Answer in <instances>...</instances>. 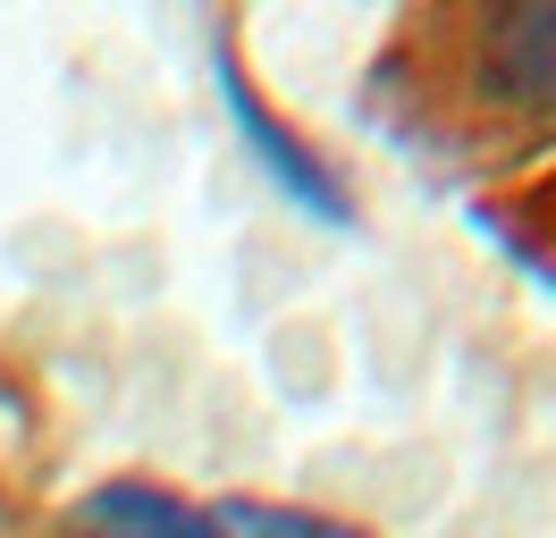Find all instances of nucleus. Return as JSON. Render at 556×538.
Instances as JSON below:
<instances>
[{"label":"nucleus","instance_id":"obj_1","mask_svg":"<svg viewBox=\"0 0 556 538\" xmlns=\"http://www.w3.org/2000/svg\"><path fill=\"white\" fill-rule=\"evenodd\" d=\"M211 76H219V101H228V118H237L244 152H253V161H262V177L287 194V210H313L320 228H346V219H354L346 177L320 161V152H313L295 127H287V118H270V101L244 85V67L228 60V51H211Z\"/></svg>","mask_w":556,"mask_h":538},{"label":"nucleus","instance_id":"obj_2","mask_svg":"<svg viewBox=\"0 0 556 538\" xmlns=\"http://www.w3.org/2000/svg\"><path fill=\"white\" fill-rule=\"evenodd\" d=\"M472 76L481 101L515 118H556V9H497L472 34Z\"/></svg>","mask_w":556,"mask_h":538},{"label":"nucleus","instance_id":"obj_3","mask_svg":"<svg viewBox=\"0 0 556 538\" xmlns=\"http://www.w3.org/2000/svg\"><path fill=\"white\" fill-rule=\"evenodd\" d=\"M85 538H228V530H219V513L169 497L152 479H110L85 497Z\"/></svg>","mask_w":556,"mask_h":538},{"label":"nucleus","instance_id":"obj_4","mask_svg":"<svg viewBox=\"0 0 556 538\" xmlns=\"http://www.w3.org/2000/svg\"><path fill=\"white\" fill-rule=\"evenodd\" d=\"M219 530H228V538H363V530H346V522H329V513H304V504H262V497L219 504Z\"/></svg>","mask_w":556,"mask_h":538}]
</instances>
